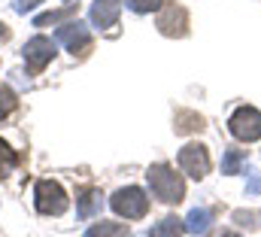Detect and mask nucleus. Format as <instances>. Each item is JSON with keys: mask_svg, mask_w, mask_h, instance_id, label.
Wrapping results in <instances>:
<instances>
[{"mask_svg": "<svg viewBox=\"0 0 261 237\" xmlns=\"http://www.w3.org/2000/svg\"><path fill=\"white\" fill-rule=\"evenodd\" d=\"M155 28H158L164 37H173V40L186 37V34H189V12H186V6H179V3H164V6L158 9Z\"/></svg>", "mask_w": 261, "mask_h": 237, "instance_id": "4", "label": "nucleus"}, {"mask_svg": "<svg viewBox=\"0 0 261 237\" xmlns=\"http://www.w3.org/2000/svg\"><path fill=\"white\" fill-rule=\"evenodd\" d=\"M255 195H261V174L249 171V185H246V198H255Z\"/></svg>", "mask_w": 261, "mask_h": 237, "instance_id": "21", "label": "nucleus"}, {"mask_svg": "<svg viewBox=\"0 0 261 237\" xmlns=\"http://www.w3.org/2000/svg\"><path fill=\"white\" fill-rule=\"evenodd\" d=\"M85 237H128V225H122V222H97V225H91Z\"/></svg>", "mask_w": 261, "mask_h": 237, "instance_id": "15", "label": "nucleus"}, {"mask_svg": "<svg viewBox=\"0 0 261 237\" xmlns=\"http://www.w3.org/2000/svg\"><path fill=\"white\" fill-rule=\"evenodd\" d=\"M40 3H46V0H12V9L24 15V12H31V9H34V6H40Z\"/></svg>", "mask_w": 261, "mask_h": 237, "instance_id": "22", "label": "nucleus"}, {"mask_svg": "<svg viewBox=\"0 0 261 237\" xmlns=\"http://www.w3.org/2000/svg\"><path fill=\"white\" fill-rule=\"evenodd\" d=\"M228 128H231V134L237 140L255 143V140H261V113L255 107H237L231 122H228Z\"/></svg>", "mask_w": 261, "mask_h": 237, "instance_id": "5", "label": "nucleus"}, {"mask_svg": "<svg viewBox=\"0 0 261 237\" xmlns=\"http://www.w3.org/2000/svg\"><path fill=\"white\" fill-rule=\"evenodd\" d=\"M34 204H37V213H43V216H61L70 201H67V192L55 179H37Z\"/></svg>", "mask_w": 261, "mask_h": 237, "instance_id": "2", "label": "nucleus"}, {"mask_svg": "<svg viewBox=\"0 0 261 237\" xmlns=\"http://www.w3.org/2000/svg\"><path fill=\"white\" fill-rule=\"evenodd\" d=\"M100 207H103V195H100L97 188H82V192H79V198H76V213H79V219H91L94 213H100Z\"/></svg>", "mask_w": 261, "mask_h": 237, "instance_id": "10", "label": "nucleus"}, {"mask_svg": "<svg viewBox=\"0 0 261 237\" xmlns=\"http://www.w3.org/2000/svg\"><path fill=\"white\" fill-rule=\"evenodd\" d=\"M122 15V0H94L91 3V25L94 28H113Z\"/></svg>", "mask_w": 261, "mask_h": 237, "instance_id": "9", "label": "nucleus"}, {"mask_svg": "<svg viewBox=\"0 0 261 237\" xmlns=\"http://www.w3.org/2000/svg\"><path fill=\"white\" fill-rule=\"evenodd\" d=\"M55 40L61 46H67L73 55H88L91 52V34H88V28L82 21H67L64 28H58Z\"/></svg>", "mask_w": 261, "mask_h": 237, "instance_id": "8", "label": "nucleus"}, {"mask_svg": "<svg viewBox=\"0 0 261 237\" xmlns=\"http://www.w3.org/2000/svg\"><path fill=\"white\" fill-rule=\"evenodd\" d=\"M76 15V3H67L61 9H52V12H43V15H37L34 18V28H49V25H61L67 18H73Z\"/></svg>", "mask_w": 261, "mask_h": 237, "instance_id": "13", "label": "nucleus"}, {"mask_svg": "<svg viewBox=\"0 0 261 237\" xmlns=\"http://www.w3.org/2000/svg\"><path fill=\"white\" fill-rule=\"evenodd\" d=\"M146 179H149V192L161 204H179L186 198V182H182V177L173 168H167V164H152Z\"/></svg>", "mask_w": 261, "mask_h": 237, "instance_id": "1", "label": "nucleus"}, {"mask_svg": "<svg viewBox=\"0 0 261 237\" xmlns=\"http://www.w3.org/2000/svg\"><path fill=\"white\" fill-rule=\"evenodd\" d=\"M24 64H28V73L31 76H40L43 70H46V64L55 58V40H49V37H31L28 43H24Z\"/></svg>", "mask_w": 261, "mask_h": 237, "instance_id": "6", "label": "nucleus"}, {"mask_svg": "<svg viewBox=\"0 0 261 237\" xmlns=\"http://www.w3.org/2000/svg\"><path fill=\"white\" fill-rule=\"evenodd\" d=\"M15 164H18V152H15L6 140H0V179L9 177V174L15 171Z\"/></svg>", "mask_w": 261, "mask_h": 237, "instance_id": "16", "label": "nucleus"}, {"mask_svg": "<svg viewBox=\"0 0 261 237\" xmlns=\"http://www.w3.org/2000/svg\"><path fill=\"white\" fill-rule=\"evenodd\" d=\"M125 6H128L130 12L143 15V12H155V9H161L164 0H125Z\"/></svg>", "mask_w": 261, "mask_h": 237, "instance_id": "20", "label": "nucleus"}, {"mask_svg": "<svg viewBox=\"0 0 261 237\" xmlns=\"http://www.w3.org/2000/svg\"><path fill=\"white\" fill-rule=\"evenodd\" d=\"M210 222H213V210L195 207V210L189 213V219H186V231H189V234H203V231L210 228Z\"/></svg>", "mask_w": 261, "mask_h": 237, "instance_id": "14", "label": "nucleus"}, {"mask_svg": "<svg viewBox=\"0 0 261 237\" xmlns=\"http://www.w3.org/2000/svg\"><path fill=\"white\" fill-rule=\"evenodd\" d=\"M64 3H73V0H64Z\"/></svg>", "mask_w": 261, "mask_h": 237, "instance_id": "25", "label": "nucleus"}, {"mask_svg": "<svg viewBox=\"0 0 261 237\" xmlns=\"http://www.w3.org/2000/svg\"><path fill=\"white\" fill-rule=\"evenodd\" d=\"M179 168H182L192 179H203L210 174V168H213L206 146H203V143H189V146H182V149H179Z\"/></svg>", "mask_w": 261, "mask_h": 237, "instance_id": "7", "label": "nucleus"}, {"mask_svg": "<svg viewBox=\"0 0 261 237\" xmlns=\"http://www.w3.org/2000/svg\"><path fill=\"white\" fill-rule=\"evenodd\" d=\"M3 40H9V28H6V25L0 21V43H3Z\"/></svg>", "mask_w": 261, "mask_h": 237, "instance_id": "24", "label": "nucleus"}, {"mask_svg": "<svg viewBox=\"0 0 261 237\" xmlns=\"http://www.w3.org/2000/svg\"><path fill=\"white\" fill-rule=\"evenodd\" d=\"M210 237H240L237 231H231V228H219L216 234H210Z\"/></svg>", "mask_w": 261, "mask_h": 237, "instance_id": "23", "label": "nucleus"}, {"mask_svg": "<svg viewBox=\"0 0 261 237\" xmlns=\"http://www.w3.org/2000/svg\"><path fill=\"white\" fill-rule=\"evenodd\" d=\"M203 128H206L203 116H197L192 110H176V116H173V131L176 134H197Z\"/></svg>", "mask_w": 261, "mask_h": 237, "instance_id": "11", "label": "nucleus"}, {"mask_svg": "<svg viewBox=\"0 0 261 237\" xmlns=\"http://www.w3.org/2000/svg\"><path fill=\"white\" fill-rule=\"evenodd\" d=\"M110 207H113L119 216H125V219H143V216L149 213V198H146L143 188L128 185V188H119V192L110 198Z\"/></svg>", "mask_w": 261, "mask_h": 237, "instance_id": "3", "label": "nucleus"}, {"mask_svg": "<svg viewBox=\"0 0 261 237\" xmlns=\"http://www.w3.org/2000/svg\"><path fill=\"white\" fill-rule=\"evenodd\" d=\"M15 107H18L15 91H12L9 85H3V82H0V122H3L6 116H12V113H15Z\"/></svg>", "mask_w": 261, "mask_h": 237, "instance_id": "18", "label": "nucleus"}, {"mask_svg": "<svg viewBox=\"0 0 261 237\" xmlns=\"http://www.w3.org/2000/svg\"><path fill=\"white\" fill-rule=\"evenodd\" d=\"M186 234V222L176 216H164L158 225L149 228V237H182Z\"/></svg>", "mask_w": 261, "mask_h": 237, "instance_id": "12", "label": "nucleus"}, {"mask_svg": "<svg viewBox=\"0 0 261 237\" xmlns=\"http://www.w3.org/2000/svg\"><path fill=\"white\" fill-rule=\"evenodd\" d=\"M246 161V152L243 149H228L225 158H222V174H237Z\"/></svg>", "mask_w": 261, "mask_h": 237, "instance_id": "19", "label": "nucleus"}, {"mask_svg": "<svg viewBox=\"0 0 261 237\" xmlns=\"http://www.w3.org/2000/svg\"><path fill=\"white\" fill-rule=\"evenodd\" d=\"M237 225H243V228H249V231H258L261 228V210H234V216H231Z\"/></svg>", "mask_w": 261, "mask_h": 237, "instance_id": "17", "label": "nucleus"}]
</instances>
